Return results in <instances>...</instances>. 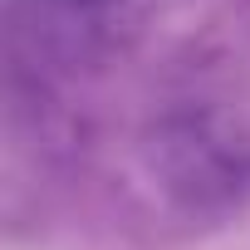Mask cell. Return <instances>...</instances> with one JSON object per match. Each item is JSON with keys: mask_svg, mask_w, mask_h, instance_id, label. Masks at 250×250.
Wrapping results in <instances>:
<instances>
[{"mask_svg": "<svg viewBox=\"0 0 250 250\" xmlns=\"http://www.w3.org/2000/svg\"><path fill=\"white\" fill-rule=\"evenodd\" d=\"M167 152V187L187 191V201H211V196H230L235 182L245 177L240 172V157H230L221 147V138H206L201 128H187L177 133L172 143H162Z\"/></svg>", "mask_w": 250, "mask_h": 250, "instance_id": "cell-1", "label": "cell"}, {"mask_svg": "<svg viewBox=\"0 0 250 250\" xmlns=\"http://www.w3.org/2000/svg\"><path fill=\"white\" fill-rule=\"evenodd\" d=\"M69 5H113V0H69Z\"/></svg>", "mask_w": 250, "mask_h": 250, "instance_id": "cell-2", "label": "cell"}]
</instances>
